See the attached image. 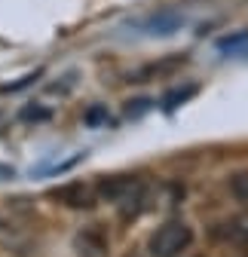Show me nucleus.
Returning a JSON list of instances; mask_svg holds the SVG:
<instances>
[{"instance_id":"1","label":"nucleus","mask_w":248,"mask_h":257,"mask_svg":"<svg viewBox=\"0 0 248 257\" xmlns=\"http://www.w3.org/2000/svg\"><path fill=\"white\" fill-rule=\"evenodd\" d=\"M190 245H193V230H190L187 220H178V217L160 223V227L150 233V239H147L150 257H178Z\"/></svg>"},{"instance_id":"2","label":"nucleus","mask_w":248,"mask_h":257,"mask_svg":"<svg viewBox=\"0 0 248 257\" xmlns=\"http://www.w3.org/2000/svg\"><path fill=\"white\" fill-rule=\"evenodd\" d=\"M49 199H55L58 205H65V208H74V211H89V208H95V202H98L95 187L83 184V181H68L61 187H52Z\"/></svg>"},{"instance_id":"3","label":"nucleus","mask_w":248,"mask_h":257,"mask_svg":"<svg viewBox=\"0 0 248 257\" xmlns=\"http://www.w3.org/2000/svg\"><path fill=\"white\" fill-rule=\"evenodd\" d=\"M141 190V181L135 175H107L95 184V196L101 202H113V205H122L132 193Z\"/></svg>"},{"instance_id":"4","label":"nucleus","mask_w":248,"mask_h":257,"mask_svg":"<svg viewBox=\"0 0 248 257\" xmlns=\"http://www.w3.org/2000/svg\"><path fill=\"white\" fill-rule=\"evenodd\" d=\"M218 236H221L230 248H236L239 254L248 257V211L227 217L221 227H218Z\"/></svg>"},{"instance_id":"5","label":"nucleus","mask_w":248,"mask_h":257,"mask_svg":"<svg viewBox=\"0 0 248 257\" xmlns=\"http://www.w3.org/2000/svg\"><path fill=\"white\" fill-rule=\"evenodd\" d=\"M74 245H77V251H80L83 257H104V251H107V236L98 230V223H92V227H86L83 233H77Z\"/></svg>"},{"instance_id":"6","label":"nucleus","mask_w":248,"mask_h":257,"mask_svg":"<svg viewBox=\"0 0 248 257\" xmlns=\"http://www.w3.org/2000/svg\"><path fill=\"white\" fill-rule=\"evenodd\" d=\"M230 193H233L239 202L248 205V172H239V175L230 178Z\"/></svg>"},{"instance_id":"7","label":"nucleus","mask_w":248,"mask_h":257,"mask_svg":"<svg viewBox=\"0 0 248 257\" xmlns=\"http://www.w3.org/2000/svg\"><path fill=\"white\" fill-rule=\"evenodd\" d=\"M196 89L193 86H187L184 92H172V95H166V110H172V107H178V101H184V98H190Z\"/></svg>"},{"instance_id":"8","label":"nucleus","mask_w":248,"mask_h":257,"mask_svg":"<svg viewBox=\"0 0 248 257\" xmlns=\"http://www.w3.org/2000/svg\"><path fill=\"white\" fill-rule=\"evenodd\" d=\"M98 119H107V113H104L101 107H95V110H89V113H86V122H98Z\"/></svg>"}]
</instances>
